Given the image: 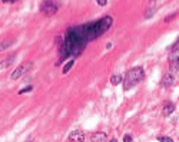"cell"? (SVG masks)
Instances as JSON below:
<instances>
[{
    "instance_id": "cell-5",
    "label": "cell",
    "mask_w": 179,
    "mask_h": 142,
    "mask_svg": "<svg viewBox=\"0 0 179 142\" xmlns=\"http://www.w3.org/2000/svg\"><path fill=\"white\" fill-rule=\"evenodd\" d=\"M69 141L70 142H85V133H83V131H80V129L73 131L69 135Z\"/></svg>"
},
{
    "instance_id": "cell-19",
    "label": "cell",
    "mask_w": 179,
    "mask_h": 142,
    "mask_svg": "<svg viewBox=\"0 0 179 142\" xmlns=\"http://www.w3.org/2000/svg\"><path fill=\"white\" fill-rule=\"evenodd\" d=\"M112 48V43H106V49H110Z\"/></svg>"
},
{
    "instance_id": "cell-3",
    "label": "cell",
    "mask_w": 179,
    "mask_h": 142,
    "mask_svg": "<svg viewBox=\"0 0 179 142\" xmlns=\"http://www.w3.org/2000/svg\"><path fill=\"white\" fill-rule=\"evenodd\" d=\"M57 5L53 2V0H46V2L42 5V7H40V10L46 15V16H53V15H56V12H57Z\"/></svg>"
},
{
    "instance_id": "cell-13",
    "label": "cell",
    "mask_w": 179,
    "mask_h": 142,
    "mask_svg": "<svg viewBox=\"0 0 179 142\" xmlns=\"http://www.w3.org/2000/svg\"><path fill=\"white\" fill-rule=\"evenodd\" d=\"M155 12H156V9L150 6V7L146 10V13H145V19H149V17H152V16L155 15Z\"/></svg>"
},
{
    "instance_id": "cell-6",
    "label": "cell",
    "mask_w": 179,
    "mask_h": 142,
    "mask_svg": "<svg viewBox=\"0 0 179 142\" xmlns=\"http://www.w3.org/2000/svg\"><path fill=\"white\" fill-rule=\"evenodd\" d=\"M15 60H16V55H10L9 58H6V59H3V60H0V70L7 69L9 66H12Z\"/></svg>"
},
{
    "instance_id": "cell-12",
    "label": "cell",
    "mask_w": 179,
    "mask_h": 142,
    "mask_svg": "<svg viewBox=\"0 0 179 142\" xmlns=\"http://www.w3.org/2000/svg\"><path fill=\"white\" fill-rule=\"evenodd\" d=\"M13 43V39H7V40H5V42H2L0 43V52H3V50H6L10 45Z\"/></svg>"
},
{
    "instance_id": "cell-10",
    "label": "cell",
    "mask_w": 179,
    "mask_h": 142,
    "mask_svg": "<svg viewBox=\"0 0 179 142\" xmlns=\"http://www.w3.org/2000/svg\"><path fill=\"white\" fill-rule=\"evenodd\" d=\"M122 80H123V79H122L120 75H113V76L110 78V83H112L113 86H118L119 83H122Z\"/></svg>"
},
{
    "instance_id": "cell-21",
    "label": "cell",
    "mask_w": 179,
    "mask_h": 142,
    "mask_svg": "<svg viewBox=\"0 0 179 142\" xmlns=\"http://www.w3.org/2000/svg\"><path fill=\"white\" fill-rule=\"evenodd\" d=\"M150 2H152V5H153V3H155V0H150Z\"/></svg>"
},
{
    "instance_id": "cell-18",
    "label": "cell",
    "mask_w": 179,
    "mask_h": 142,
    "mask_svg": "<svg viewBox=\"0 0 179 142\" xmlns=\"http://www.w3.org/2000/svg\"><path fill=\"white\" fill-rule=\"evenodd\" d=\"M2 2H3V3H16L17 0H2Z\"/></svg>"
},
{
    "instance_id": "cell-8",
    "label": "cell",
    "mask_w": 179,
    "mask_h": 142,
    "mask_svg": "<svg viewBox=\"0 0 179 142\" xmlns=\"http://www.w3.org/2000/svg\"><path fill=\"white\" fill-rule=\"evenodd\" d=\"M173 111H175V105L172 102H166L165 106H163V109H162V115L163 116H169Z\"/></svg>"
},
{
    "instance_id": "cell-11",
    "label": "cell",
    "mask_w": 179,
    "mask_h": 142,
    "mask_svg": "<svg viewBox=\"0 0 179 142\" xmlns=\"http://www.w3.org/2000/svg\"><path fill=\"white\" fill-rule=\"evenodd\" d=\"M73 65H75V59H72V60H69V62H67V63H66V65L63 66V70H62V72H63V75H66V73H69V70H70V69L73 68Z\"/></svg>"
},
{
    "instance_id": "cell-16",
    "label": "cell",
    "mask_w": 179,
    "mask_h": 142,
    "mask_svg": "<svg viewBox=\"0 0 179 142\" xmlns=\"http://www.w3.org/2000/svg\"><path fill=\"white\" fill-rule=\"evenodd\" d=\"M133 141V138H132V135H129V133H126L125 136H123V142H132Z\"/></svg>"
},
{
    "instance_id": "cell-1",
    "label": "cell",
    "mask_w": 179,
    "mask_h": 142,
    "mask_svg": "<svg viewBox=\"0 0 179 142\" xmlns=\"http://www.w3.org/2000/svg\"><path fill=\"white\" fill-rule=\"evenodd\" d=\"M142 79H143V69H142V68L136 66V68L130 69V70L126 73L125 79L122 80V82H123V89H125V90H129V89L135 88Z\"/></svg>"
},
{
    "instance_id": "cell-9",
    "label": "cell",
    "mask_w": 179,
    "mask_h": 142,
    "mask_svg": "<svg viewBox=\"0 0 179 142\" xmlns=\"http://www.w3.org/2000/svg\"><path fill=\"white\" fill-rule=\"evenodd\" d=\"M170 62V73H176L179 72V59H175V60H169Z\"/></svg>"
},
{
    "instance_id": "cell-2",
    "label": "cell",
    "mask_w": 179,
    "mask_h": 142,
    "mask_svg": "<svg viewBox=\"0 0 179 142\" xmlns=\"http://www.w3.org/2000/svg\"><path fill=\"white\" fill-rule=\"evenodd\" d=\"M33 68V62H26V63H23V65H20L17 69H15L13 70V73L10 75V79L12 80H17L20 76H23L27 70H30Z\"/></svg>"
},
{
    "instance_id": "cell-4",
    "label": "cell",
    "mask_w": 179,
    "mask_h": 142,
    "mask_svg": "<svg viewBox=\"0 0 179 142\" xmlns=\"http://www.w3.org/2000/svg\"><path fill=\"white\" fill-rule=\"evenodd\" d=\"M175 83V78H173V73H165L162 76V80H160V86L162 88H169Z\"/></svg>"
},
{
    "instance_id": "cell-17",
    "label": "cell",
    "mask_w": 179,
    "mask_h": 142,
    "mask_svg": "<svg viewBox=\"0 0 179 142\" xmlns=\"http://www.w3.org/2000/svg\"><path fill=\"white\" fill-rule=\"evenodd\" d=\"M96 3H98L99 6H106V5H108V0H96Z\"/></svg>"
},
{
    "instance_id": "cell-7",
    "label": "cell",
    "mask_w": 179,
    "mask_h": 142,
    "mask_svg": "<svg viewBox=\"0 0 179 142\" xmlns=\"http://www.w3.org/2000/svg\"><path fill=\"white\" fill-rule=\"evenodd\" d=\"M90 141L92 142H108V133H105V132H96V133L92 135Z\"/></svg>"
},
{
    "instance_id": "cell-14",
    "label": "cell",
    "mask_w": 179,
    "mask_h": 142,
    "mask_svg": "<svg viewBox=\"0 0 179 142\" xmlns=\"http://www.w3.org/2000/svg\"><path fill=\"white\" fill-rule=\"evenodd\" d=\"M158 141L159 142H173V139L169 136H158Z\"/></svg>"
},
{
    "instance_id": "cell-15",
    "label": "cell",
    "mask_w": 179,
    "mask_h": 142,
    "mask_svg": "<svg viewBox=\"0 0 179 142\" xmlns=\"http://www.w3.org/2000/svg\"><path fill=\"white\" fill-rule=\"evenodd\" d=\"M30 90H33V86H27V88H23V89H20L17 93L19 95H23V93H27V92H30Z\"/></svg>"
},
{
    "instance_id": "cell-20",
    "label": "cell",
    "mask_w": 179,
    "mask_h": 142,
    "mask_svg": "<svg viewBox=\"0 0 179 142\" xmlns=\"http://www.w3.org/2000/svg\"><path fill=\"white\" fill-rule=\"evenodd\" d=\"M109 142H118V139H116V138H112V139H110Z\"/></svg>"
}]
</instances>
